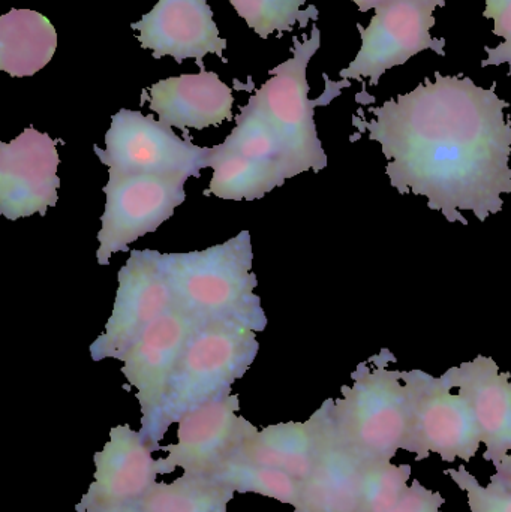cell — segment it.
Instances as JSON below:
<instances>
[{
  "label": "cell",
  "instance_id": "29",
  "mask_svg": "<svg viewBox=\"0 0 511 512\" xmlns=\"http://www.w3.org/2000/svg\"><path fill=\"white\" fill-rule=\"evenodd\" d=\"M483 17L494 20V33L504 38H511V0H486Z\"/></svg>",
  "mask_w": 511,
  "mask_h": 512
},
{
  "label": "cell",
  "instance_id": "28",
  "mask_svg": "<svg viewBox=\"0 0 511 512\" xmlns=\"http://www.w3.org/2000/svg\"><path fill=\"white\" fill-rule=\"evenodd\" d=\"M444 504L446 499L440 492H434L414 480L390 512H443Z\"/></svg>",
  "mask_w": 511,
  "mask_h": 512
},
{
  "label": "cell",
  "instance_id": "5",
  "mask_svg": "<svg viewBox=\"0 0 511 512\" xmlns=\"http://www.w3.org/2000/svg\"><path fill=\"white\" fill-rule=\"evenodd\" d=\"M293 44V57L272 69V78L252 98L281 137L288 168L294 177L309 170L320 173L327 167V155L315 126V107L330 104L351 83L327 81L323 96L311 101L306 69L320 48V29L314 24L311 38L303 42L294 38Z\"/></svg>",
  "mask_w": 511,
  "mask_h": 512
},
{
  "label": "cell",
  "instance_id": "21",
  "mask_svg": "<svg viewBox=\"0 0 511 512\" xmlns=\"http://www.w3.org/2000/svg\"><path fill=\"white\" fill-rule=\"evenodd\" d=\"M209 168H213L209 194L222 200H258L288 179L279 165L254 161L239 153L213 147Z\"/></svg>",
  "mask_w": 511,
  "mask_h": 512
},
{
  "label": "cell",
  "instance_id": "16",
  "mask_svg": "<svg viewBox=\"0 0 511 512\" xmlns=\"http://www.w3.org/2000/svg\"><path fill=\"white\" fill-rule=\"evenodd\" d=\"M450 388L473 409L486 450L485 460L497 466L511 453V379L494 358L479 355L443 375Z\"/></svg>",
  "mask_w": 511,
  "mask_h": 512
},
{
  "label": "cell",
  "instance_id": "17",
  "mask_svg": "<svg viewBox=\"0 0 511 512\" xmlns=\"http://www.w3.org/2000/svg\"><path fill=\"white\" fill-rule=\"evenodd\" d=\"M149 93L150 110L158 114L159 122L171 128L200 131L233 119V90L206 69L158 81Z\"/></svg>",
  "mask_w": 511,
  "mask_h": 512
},
{
  "label": "cell",
  "instance_id": "26",
  "mask_svg": "<svg viewBox=\"0 0 511 512\" xmlns=\"http://www.w3.org/2000/svg\"><path fill=\"white\" fill-rule=\"evenodd\" d=\"M413 468L392 462H363L359 511L390 512L408 489Z\"/></svg>",
  "mask_w": 511,
  "mask_h": 512
},
{
  "label": "cell",
  "instance_id": "13",
  "mask_svg": "<svg viewBox=\"0 0 511 512\" xmlns=\"http://www.w3.org/2000/svg\"><path fill=\"white\" fill-rule=\"evenodd\" d=\"M155 451L141 430L128 424L113 427L108 441L93 457V481L75 511L101 512L138 504L161 477L158 460L153 459Z\"/></svg>",
  "mask_w": 511,
  "mask_h": 512
},
{
  "label": "cell",
  "instance_id": "18",
  "mask_svg": "<svg viewBox=\"0 0 511 512\" xmlns=\"http://www.w3.org/2000/svg\"><path fill=\"white\" fill-rule=\"evenodd\" d=\"M332 399L326 400L305 423H281L252 433L236 456L278 469L299 481L314 471L329 423Z\"/></svg>",
  "mask_w": 511,
  "mask_h": 512
},
{
  "label": "cell",
  "instance_id": "7",
  "mask_svg": "<svg viewBox=\"0 0 511 512\" xmlns=\"http://www.w3.org/2000/svg\"><path fill=\"white\" fill-rule=\"evenodd\" d=\"M105 146H95L96 156L108 170L122 174L200 177L213 155V147L195 146L171 126L126 108L111 119Z\"/></svg>",
  "mask_w": 511,
  "mask_h": 512
},
{
  "label": "cell",
  "instance_id": "4",
  "mask_svg": "<svg viewBox=\"0 0 511 512\" xmlns=\"http://www.w3.org/2000/svg\"><path fill=\"white\" fill-rule=\"evenodd\" d=\"M255 331L236 322H207L195 328L174 372L159 415L155 445L180 418L206 403L230 396L257 357Z\"/></svg>",
  "mask_w": 511,
  "mask_h": 512
},
{
  "label": "cell",
  "instance_id": "10",
  "mask_svg": "<svg viewBox=\"0 0 511 512\" xmlns=\"http://www.w3.org/2000/svg\"><path fill=\"white\" fill-rule=\"evenodd\" d=\"M174 307L173 292L165 276L162 255L132 251L119 271V289L105 331L90 346L95 361L123 360L138 337Z\"/></svg>",
  "mask_w": 511,
  "mask_h": 512
},
{
  "label": "cell",
  "instance_id": "25",
  "mask_svg": "<svg viewBox=\"0 0 511 512\" xmlns=\"http://www.w3.org/2000/svg\"><path fill=\"white\" fill-rule=\"evenodd\" d=\"M237 14L261 38H269L275 32H291L294 24L308 26L318 18L317 6L302 11L306 0H230Z\"/></svg>",
  "mask_w": 511,
  "mask_h": 512
},
{
  "label": "cell",
  "instance_id": "1",
  "mask_svg": "<svg viewBox=\"0 0 511 512\" xmlns=\"http://www.w3.org/2000/svg\"><path fill=\"white\" fill-rule=\"evenodd\" d=\"M495 89L435 72V81L369 107L374 119L356 116L353 123L380 144L399 194L426 198L450 224L468 225L464 212L485 222L511 195L510 104Z\"/></svg>",
  "mask_w": 511,
  "mask_h": 512
},
{
  "label": "cell",
  "instance_id": "12",
  "mask_svg": "<svg viewBox=\"0 0 511 512\" xmlns=\"http://www.w3.org/2000/svg\"><path fill=\"white\" fill-rule=\"evenodd\" d=\"M197 322L173 309L150 325L123 357L122 373L135 388L141 411V432L156 448L155 432L174 372Z\"/></svg>",
  "mask_w": 511,
  "mask_h": 512
},
{
  "label": "cell",
  "instance_id": "23",
  "mask_svg": "<svg viewBox=\"0 0 511 512\" xmlns=\"http://www.w3.org/2000/svg\"><path fill=\"white\" fill-rule=\"evenodd\" d=\"M209 477L216 478L240 495L263 496L290 505L293 510L302 496V481L278 469L257 465L240 457H231Z\"/></svg>",
  "mask_w": 511,
  "mask_h": 512
},
{
  "label": "cell",
  "instance_id": "2",
  "mask_svg": "<svg viewBox=\"0 0 511 512\" xmlns=\"http://www.w3.org/2000/svg\"><path fill=\"white\" fill-rule=\"evenodd\" d=\"M252 259L249 231L206 251L162 255L174 307L197 324L236 322L266 330V312L254 292L258 280Z\"/></svg>",
  "mask_w": 511,
  "mask_h": 512
},
{
  "label": "cell",
  "instance_id": "31",
  "mask_svg": "<svg viewBox=\"0 0 511 512\" xmlns=\"http://www.w3.org/2000/svg\"><path fill=\"white\" fill-rule=\"evenodd\" d=\"M353 2L359 6L360 12H368L371 9H377L386 0H353Z\"/></svg>",
  "mask_w": 511,
  "mask_h": 512
},
{
  "label": "cell",
  "instance_id": "19",
  "mask_svg": "<svg viewBox=\"0 0 511 512\" xmlns=\"http://www.w3.org/2000/svg\"><path fill=\"white\" fill-rule=\"evenodd\" d=\"M362 468L363 460L336 433L330 405L320 457L312 474L302 483V496L294 512L359 511Z\"/></svg>",
  "mask_w": 511,
  "mask_h": 512
},
{
  "label": "cell",
  "instance_id": "27",
  "mask_svg": "<svg viewBox=\"0 0 511 512\" xmlns=\"http://www.w3.org/2000/svg\"><path fill=\"white\" fill-rule=\"evenodd\" d=\"M444 474L465 492L471 512H511V492L492 484L483 486L464 466L446 469Z\"/></svg>",
  "mask_w": 511,
  "mask_h": 512
},
{
  "label": "cell",
  "instance_id": "11",
  "mask_svg": "<svg viewBox=\"0 0 511 512\" xmlns=\"http://www.w3.org/2000/svg\"><path fill=\"white\" fill-rule=\"evenodd\" d=\"M240 400L230 394L188 412L177 423V439L164 445L165 456L158 459L159 475H210L236 456L257 427L239 415Z\"/></svg>",
  "mask_w": 511,
  "mask_h": 512
},
{
  "label": "cell",
  "instance_id": "9",
  "mask_svg": "<svg viewBox=\"0 0 511 512\" xmlns=\"http://www.w3.org/2000/svg\"><path fill=\"white\" fill-rule=\"evenodd\" d=\"M446 0H386L372 17L371 24H357L362 47L356 59L341 71L342 80H365L377 86L389 69L404 65L425 50L446 56V39H434V11Z\"/></svg>",
  "mask_w": 511,
  "mask_h": 512
},
{
  "label": "cell",
  "instance_id": "22",
  "mask_svg": "<svg viewBox=\"0 0 511 512\" xmlns=\"http://www.w3.org/2000/svg\"><path fill=\"white\" fill-rule=\"evenodd\" d=\"M236 492L209 475L182 474L156 483L138 502L144 512H228Z\"/></svg>",
  "mask_w": 511,
  "mask_h": 512
},
{
  "label": "cell",
  "instance_id": "8",
  "mask_svg": "<svg viewBox=\"0 0 511 512\" xmlns=\"http://www.w3.org/2000/svg\"><path fill=\"white\" fill-rule=\"evenodd\" d=\"M186 176L122 174L108 170L104 186L105 212L98 234L99 265H107L117 252H128L140 237L155 233L186 200Z\"/></svg>",
  "mask_w": 511,
  "mask_h": 512
},
{
  "label": "cell",
  "instance_id": "20",
  "mask_svg": "<svg viewBox=\"0 0 511 512\" xmlns=\"http://www.w3.org/2000/svg\"><path fill=\"white\" fill-rule=\"evenodd\" d=\"M57 48V33L45 15L11 9L0 17V69L12 77H32L48 65Z\"/></svg>",
  "mask_w": 511,
  "mask_h": 512
},
{
  "label": "cell",
  "instance_id": "32",
  "mask_svg": "<svg viewBox=\"0 0 511 512\" xmlns=\"http://www.w3.org/2000/svg\"><path fill=\"white\" fill-rule=\"evenodd\" d=\"M101 512H144L138 504L122 505V507L110 508Z\"/></svg>",
  "mask_w": 511,
  "mask_h": 512
},
{
  "label": "cell",
  "instance_id": "3",
  "mask_svg": "<svg viewBox=\"0 0 511 512\" xmlns=\"http://www.w3.org/2000/svg\"><path fill=\"white\" fill-rule=\"evenodd\" d=\"M396 357L383 348L354 370L353 384L333 399L332 420L341 441L363 462H392L405 451L411 417L401 370L389 369Z\"/></svg>",
  "mask_w": 511,
  "mask_h": 512
},
{
  "label": "cell",
  "instance_id": "14",
  "mask_svg": "<svg viewBox=\"0 0 511 512\" xmlns=\"http://www.w3.org/2000/svg\"><path fill=\"white\" fill-rule=\"evenodd\" d=\"M60 158L56 141L33 128L0 143V212L9 221L44 216L56 206Z\"/></svg>",
  "mask_w": 511,
  "mask_h": 512
},
{
  "label": "cell",
  "instance_id": "15",
  "mask_svg": "<svg viewBox=\"0 0 511 512\" xmlns=\"http://www.w3.org/2000/svg\"><path fill=\"white\" fill-rule=\"evenodd\" d=\"M138 41L144 50H152L156 60L171 56L177 63L197 60L204 69L207 54L224 57L227 41L219 36L213 11L207 0H159L138 23Z\"/></svg>",
  "mask_w": 511,
  "mask_h": 512
},
{
  "label": "cell",
  "instance_id": "24",
  "mask_svg": "<svg viewBox=\"0 0 511 512\" xmlns=\"http://www.w3.org/2000/svg\"><path fill=\"white\" fill-rule=\"evenodd\" d=\"M236 122V128L219 147L254 161L279 165L291 179L293 176L285 158L284 143L252 96L242 107Z\"/></svg>",
  "mask_w": 511,
  "mask_h": 512
},
{
  "label": "cell",
  "instance_id": "6",
  "mask_svg": "<svg viewBox=\"0 0 511 512\" xmlns=\"http://www.w3.org/2000/svg\"><path fill=\"white\" fill-rule=\"evenodd\" d=\"M411 429L405 451L416 462L437 454L447 463L470 462L482 447V433L467 400L449 387L443 376L435 378L423 370L402 372Z\"/></svg>",
  "mask_w": 511,
  "mask_h": 512
},
{
  "label": "cell",
  "instance_id": "30",
  "mask_svg": "<svg viewBox=\"0 0 511 512\" xmlns=\"http://www.w3.org/2000/svg\"><path fill=\"white\" fill-rule=\"evenodd\" d=\"M494 468L495 474L492 475L489 484L511 492V453L507 454Z\"/></svg>",
  "mask_w": 511,
  "mask_h": 512
}]
</instances>
